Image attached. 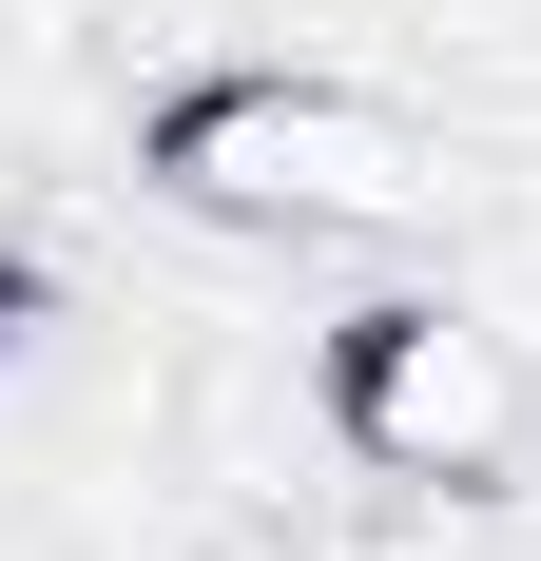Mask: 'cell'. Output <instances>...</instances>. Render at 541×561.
Wrapping results in <instances>:
<instances>
[{
	"label": "cell",
	"instance_id": "obj_3",
	"mask_svg": "<svg viewBox=\"0 0 541 561\" xmlns=\"http://www.w3.org/2000/svg\"><path fill=\"white\" fill-rule=\"evenodd\" d=\"M39 388H58V272H39V252H0V446L39 426Z\"/></svg>",
	"mask_w": 541,
	"mask_h": 561
},
{
	"label": "cell",
	"instance_id": "obj_2",
	"mask_svg": "<svg viewBox=\"0 0 541 561\" xmlns=\"http://www.w3.org/2000/svg\"><path fill=\"white\" fill-rule=\"evenodd\" d=\"M310 407H329V446L368 465V484H406V504H484L503 465H522V426H541L522 330L464 310V290H387V310H348Z\"/></svg>",
	"mask_w": 541,
	"mask_h": 561
},
{
	"label": "cell",
	"instance_id": "obj_1",
	"mask_svg": "<svg viewBox=\"0 0 541 561\" xmlns=\"http://www.w3.org/2000/svg\"><path fill=\"white\" fill-rule=\"evenodd\" d=\"M136 174H156L174 214H214V232H290V252L426 232L445 194H464V156H445L406 98L310 78V58H214V78H174V98L136 116Z\"/></svg>",
	"mask_w": 541,
	"mask_h": 561
}]
</instances>
